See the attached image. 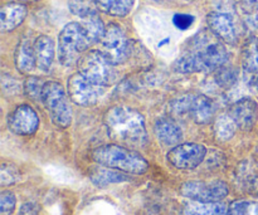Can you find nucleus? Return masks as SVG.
<instances>
[{
    "label": "nucleus",
    "instance_id": "1",
    "mask_svg": "<svg viewBox=\"0 0 258 215\" xmlns=\"http://www.w3.org/2000/svg\"><path fill=\"white\" fill-rule=\"evenodd\" d=\"M228 60L223 42L211 30L199 32L189 42L185 52L175 62V69L181 73L217 70Z\"/></svg>",
    "mask_w": 258,
    "mask_h": 215
},
{
    "label": "nucleus",
    "instance_id": "2",
    "mask_svg": "<svg viewBox=\"0 0 258 215\" xmlns=\"http://www.w3.org/2000/svg\"><path fill=\"white\" fill-rule=\"evenodd\" d=\"M108 136L121 145L144 146L148 142L145 118L139 111L125 106L110 108L105 116Z\"/></svg>",
    "mask_w": 258,
    "mask_h": 215
},
{
    "label": "nucleus",
    "instance_id": "3",
    "mask_svg": "<svg viewBox=\"0 0 258 215\" xmlns=\"http://www.w3.org/2000/svg\"><path fill=\"white\" fill-rule=\"evenodd\" d=\"M92 159L98 165L131 175H143L149 170L148 160L123 145L110 144L98 146L92 151Z\"/></svg>",
    "mask_w": 258,
    "mask_h": 215
},
{
    "label": "nucleus",
    "instance_id": "4",
    "mask_svg": "<svg viewBox=\"0 0 258 215\" xmlns=\"http://www.w3.org/2000/svg\"><path fill=\"white\" fill-rule=\"evenodd\" d=\"M91 47L86 30L81 23H68L58 37V59L66 67L78 63L82 53Z\"/></svg>",
    "mask_w": 258,
    "mask_h": 215
},
{
    "label": "nucleus",
    "instance_id": "5",
    "mask_svg": "<svg viewBox=\"0 0 258 215\" xmlns=\"http://www.w3.org/2000/svg\"><path fill=\"white\" fill-rule=\"evenodd\" d=\"M42 102L47 108L53 123L60 128L70 127L72 123V107L68 101L67 93L59 82L49 81L44 83Z\"/></svg>",
    "mask_w": 258,
    "mask_h": 215
},
{
    "label": "nucleus",
    "instance_id": "6",
    "mask_svg": "<svg viewBox=\"0 0 258 215\" xmlns=\"http://www.w3.org/2000/svg\"><path fill=\"white\" fill-rule=\"evenodd\" d=\"M113 63L106 57L102 50H90L78 60V69L83 77L98 86L112 85L116 81V70Z\"/></svg>",
    "mask_w": 258,
    "mask_h": 215
},
{
    "label": "nucleus",
    "instance_id": "7",
    "mask_svg": "<svg viewBox=\"0 0 258 215\" xmlns=\"http://www.w3.org/2000/svg\"><path fill=\"white\" fill-rule=\"evenodd\" d=\"M180 194L184 198L201 203H218L224 200L229 194L226 181L190 180L181 185Z\"/></svg>",
    "mask_w": 258,
    "mask_h": 215
},
{
    "label": "nucleus",
    "instance_id": "8",
    "mask_svg": "<svg viewBox=\"0 0 258 215\" xmlns=\"http://www.w3.org/2000/svg\"><path fill=\"white\" fill-rule=\"evenodd\" d=\"M207 156V148L196 142L179 144L166 155L168 163L178 170H194L202 165Z\"/></svg>",
    "mask_w": 258,
    "mask_h": 215
},
{
    "label": "nucleus",
    "instance_id": "9",
    "mask_svg": "<svg viewBox=\"0 0 258 215\" xmlns=\"http://www.w3.org/2000/svg\"><path fill=\"white\" fill-rule=\"evenodd\" d=\"M67 90L71 101L82 107L96 105L103 93L102 86L95 85L83 77L80 72L71 76L68 80Z\"/></svg>",
    "mask_w": 258,
    "mask_h": 215
},
{
    "label": "nucleus",
    "instance_id": "10",
    "mask_svg": "<svg viewBox=\"0 0 258 215\" xmlns=\"http://www.w3.org/2000/svg\"><path fill=\"white\" fill-rule=\"evenodd\" d=\"M101 44H102V52L113 64L123 63L130 54V44L127 38L125 32L117 24H110L106 27Z\"/></svg>",
    "mask_w": 258,
    "mask_h": 215
},
{
    "label": "nucleus",
    "instance_id": "11",
    "mask_svg": "<svg viewBox=\"0 0 258 215\" xmlns=\"http://www.w3.org/2000/svg\"><path fill=\"white\" fill-rule=\"evenodd\" d=\"M8 127L15 135L30 136L37 132L39 118L32 106L22 105L10 113Z\"/></svg>",
    "mask_w": 258,
    "mask_h": 215
},
{
    "label": "nucleus",
    "instance_id": "12",
    "mask_svg": "<svg viewBox=\"0 0 258 215\" xmlns=\"http://www.w3.org/2000/svg\"><path fill=\"white\" fill-rule=\"evenodd\" d=\"M209 30L223 43L236 44L238 35H237L236 23L232 15L223 12L209 13L207 17Z\"/></svg>",
    "mask_w": 258,
    "mask_h": 215
},
{
    "label": "nucleus",
    "instance_id": "13",
    "mask_svg": "<svg viewBox=\"0 0 258 215\" xmlns=\"http://www.w3.org/2000/svg\"><path fill=\"white\" fill-rule=\"evenodd\" d=\"M229 115L236 122L237 127L243 131L253 128L258 120V105L252 98H242L231 107Z\"/></svg>",
    "mask_w": 258,
    "mask_h": 215
},
{
    "label": "nucleus",
    "instance_id": "14",
    "mask_svg": "<svg viewBox=\"0 0 258 215\" xmlns=\"http://www.w3.org/2000/svg\"><path fill=\"white\" fill-rule=\"evenodd\" d=\"M27 7L23 3H8L0 10V30L12 32L27 18Z\"/></svg>",
    "mask_w": 258,
    "mask_h": 215
},
{
    "label": "nucleus",
    "instance_id": "15",
    "mask_svg": "<svg viewBox=\"0 0 258 215\" xmlns=\"http://www.w3.org/2000/svg\"><path fill=\"white\" fill-rule=\"evenodd\" d=\"M243 80L247 85H257L258 81V40L251 39L246 44L242 57Z\"/></svg>",
    "mask_w": 258,
    "mask_h": 215
},
{
    "label": "nucleus",
    "instance_id": "16",
    "mask_svg": "<svg viewBox=\"0 0 258 215\" xmlns=\"http://www.w3.org/2000/svg\"><path fill=\"white\" fill-rule=\"evenodd\" d=\"M155 135L164 146H176L183 140V131L170 118H160L155 123Z\"/></svg>",
    "mask_w": 258,
    "mask_h": 215
},
{
    "label": "nucleus",
    "instance_id": "17",
    "mask_svg": "<svg viewBox=\"0 0 258 215\" xmlns=\"http://www.w3.org/2000/svg\"><path fill=\"white\" fill-rule=\"evenodd\" d=\"M34 52L37 67L43 72H48L54 59V42L48 35H39L34 42Z\"/></svg>",
    "mask_w": 258,
    "mask_h": 215
},
{
    "label": "nucleus",
    "instance_id": "18",
    "mask_svg": "<svg viewBox=\"0 0 258 215\" xmlns=\"http://www.w3.org/2000/svg\"><path fill=\"white\" fill-rule=\"evenodd\" d=\"M190 116L198 125H207L212 122L214 116L213 101L206 95H199L193 98L190 106Z\"/></svg>",
    "mask_w": 258,
    "mask_h": 215
},
{
    "label": "nucleus",
    "instance_id": "19",
    "mask_svg": "<svg viewBox=\"0 0 258 215\" xmlns=\"http://www.w3.org/2000/svg\"><path fill=\"white\" fill-rule=\"evenodd\" d=\"M15 65L17 69L22 73H29L34 69L37 65V58H35L34 44H30L29 40H22L18 44L14 54Z\"/></svg>",
    "mask_w": 258,
    "mask_h": 215
},
{
    "label": "nucleus",
    "instance_id": "20",
    "mask_svg": "<svg viewBox=\"0 0 258 215\" xmlns=\"http://www.w3.org/2000/svg\"><path fill=\"white\" fill-rule=\"evenodd\" d=\"M90 179L98 188H106V186L112 185V184H120L123 183V181L130 180L126 173L115 170V169L105 168V166L93 170L91 173Z\"/></svg>",
    "mask_w": 258,
    "mask_h": 215
},
{
    "label": "nucleus",
    "instance_id": "21",
    "mask_svg": "<svg viewBox=\"0 0 258 215\" xmlns=\"http://www.w3.org/2000/svg\"><path fill=\"white\" fill-rule=\"evenodd\" d=\"M227 206L222 201L218 203H201L193 201L186 204L181 215H227Z\"/></svg>",
    "mask_w": 258,
    "mask_h": 215
},
{
    "label": "nucleus",
    "instance_id": "22",
    "mask_svg": "<svg viewBox=\"0 0 258 215\" xmlns=\"http://www.w3.org/2000/svg\"><path fill=\"white\" fill-rule=\"evenodd\" d=\"M97 8L113 17H126L133 9L135 0H95Z\"/></svg>",
    "mask_w": 258,
    "mask_h": 215
},
{
    "label": "nucleus",
    "instance_id": "23",
    "mask_svg": "<svg viewBox=\"0 0 258 215\" xmlns=\"http://www.w3.org/2000/svg\"><path fill=\"white\" fill-rule=\"evenodd\" d=\"M237 125L234 122V120L232 118V116L229 115H221L216 118L214 121V135L218 138L219 141H228L231 140L234 136L236 132Z\"/></svg>",
    "mask_w": 258,
    "mask_h": 215
},
{
    "label": "nucleus",
    "instance_id": "24",
    "mask_svg": "<svg viewBox=\"0 0 258 215\" xmlns=\"http://www.w3.org/2000/svg\"><path fill=\"white\" fill-rule=\"evenodd\" d=\"M82 25L83 28H85L86 34H87L91 45L102 40L106 32V27L105 24H103L102 19L98 17V14L91 15V17L86 18Z\"/></svg>",
    "mask_w": 258,
    "mask_h": 215
},
{
    "label": "nucleus",
    "instance_id": "25",
    "mask_svg": "<svg viewBox=\"0 0 258 215\" xmlns=\"http://www.w3.org/2000/svg\"><path fill=\"white\" fill-rule=\"evenodd\" d=\"M97 9L95 0H71L70 2L71 12L82 19L97 14Z\"/></svg>",
    "mask_w": 258,
    "mask_h": 215
},
{
    "label": "nucleus",
    "instance_id": "26",
    "mask_svg": "<svg viewBox=\"0 0 258 215\" xmlns=\"http://www.w3.org/2000/svg\"><path fill=\"white\" fill-rule=\"evenodd\" d=\"M227 215H258V203L249 200H234L228 205Z\"/></svg>",
    "mask_w": 258,
    "mask_h": 215
},
{
    "label": "nucleus",
    "instance_id": "27",
    "mask_svg": "<svg viewBox=\"0 0 258 215\" xmlns=\"http://www.w3.org/2000/svg\"><path fill=\"white\" fill-rule=\"evenodd\" d=\"M216 82L218 83V86H221L222 88H229L237 82V78H238V73H237V69L232 67H223L218 68L216 72Z\"/></svg>",
    "mask_w": 258,
    "mask_h": 215
},
{
    "label": "nucleus",
    "instance_id": "28",
    "mask_svg": "<svg viewBox=\"0 0 258 215\" xmlns=\"http://www.w3.org/2000/svg\"><path fill=\"white\" fill-rule=\"evenodd\" d=\"M44 83L38 77H29L24 82V93L33 101H42Z\"/></svg>",
    "mask_w": 258,
    "mask_h": 215
},
{
    "label": "nucleus",
    "instance_id": "29",
    "mask_svg": "<svg viewBox=\"0 0 258 215\" xmlns=\"http://www.w3.org/2000/svg\"><path fill=\"white\" fill-rule=\"evenodd\" d=\"M20 180V173L15 166L8 165L4 164L2 166V171H0V181H2V186L14 185L15 183Z\"/></svg>",
    "mask_w": 258,
    "mask_h": 215
},
{
    "label": "nucleus",
    "instance_id": "30",
    "mask_svg": "<svg viewBox=\"0 0 258 215\" xmlns=\"http://www.w3.org/2000/svg\"><path fill=\"white\" fill-rule=\"evenodd\" d=\"M193 98L191 96L185 95L183 97H179L176 100H174L170 103V110L174 115L176 116H183L186 113H190V106L193 102Z\"/></svg>",
    "mask_w": 258,
    "mask_h": 215
},
{
    "label": "nucleus",
    "instance_id": "31",
    "mask_svg": "<svg viewBox=\"0 0 258 215\" xmlns=\"http://www.w3.org/2000/svg\"><path fill=\"white\" fill-rule=\"evenodd\" d=\"M17 206V198L12 191H3L0 194V213L2 215H12Z\"/></svg>",
    "mask_w": 258,
    "mask_h": 215
},
{
    "label": "nucleus",
    "instance_id": "32",
    "mask_svg": "<svg viewBox=\"0 0 258 215\" xmlns=\"http://www.w3.org/2000/svg\"><path fill=\"white\" fill-rule=\"evenodd\" d=\"M194 22V17L190 14H175L173 18V23L178 29L185 30L188 29L189 27H191Z\"/></svg>",
    "mask_w": 258,
    "mask_h": 215
},
{
    "label": "nucleus",
    "instance_id": "33",
    "mask_svg": "<svg viewBox=\"0 0 258 215\" xmlns=\"http://www.w3.org/2000/svg\"><path fill=\"white\" fill-rule=\"evenodd\" d=\"M40 206L34 201H28L20 206L19 215H39Z\"/></svg>",
    "mask_w": 258,
    "mask_h": 215
},
{
    "label": "nucleus",
    "instance_id": "34",
    "mask_svg": "<svg viewBox=\"0 0 258 215\" xmlns=\"http://www.w3.org/2000/svg\"><path fill=\"white\" fill-rule=\"evenodd\" d=\"M241 5L246 15L258 14V0H241Z\"/></svg>",
    "mask_w": 258,
    "mask_h": 215
},
{
    "label": "nucleus",
    "instance_id": "35",
    "mask_svg": "<svg viewBox=\"0 0 258 215\" xmlns=\"http://www.w3.org/2000/svg\"><path fill=\"white\" fill-rule=\"evenodd\" d=\"M247 190L251 195L258 196V175L252 176L247 183Z\"/></svg>",
    "mask_w": 258,
    "mask_h": 215
},
{
    "label": "nucleus",
    "instance_id": "36",
    "mask_svg": "<svg viewBox=\"0 0 258 215\" xmlns=\"http://www.w3.org/2000/svg\"><path fill=\"white\" fill-rule=\"evenodd\" d=\"M20 3H33V2H38V0H18Z\"/></svg>",
    "mask_w": 258,
    "mask_h": 215
},
{
    "label": "nucleus",
    "instance_id": "37",
    "mask_svg": "<svg viewBox=\"0 0 258 215\" xmlns=\"http://www.w3.org/2000/svg\"><path fill=\"white\" fill-rule=\"evenodd\" d=\"M256 86H257V90H258V81H257V85Z\"/></svg>",
    "mask_w": 258,
    "mask_h": 215
},
{
    "label": "nucleus",
    "instance_id": "38",
    "mask_svg": "<svg viewBox=\"0 0 258 215\" xmlns=\"http://www.w3.org/2000/svg\"><path fill=\"white\" fill-rule=\"evenodd\" d=\"M188 2H193V0H188Z\"/></svg>",
    "mask_w": 258,
    "mask_h": 215
}]
</instances>
